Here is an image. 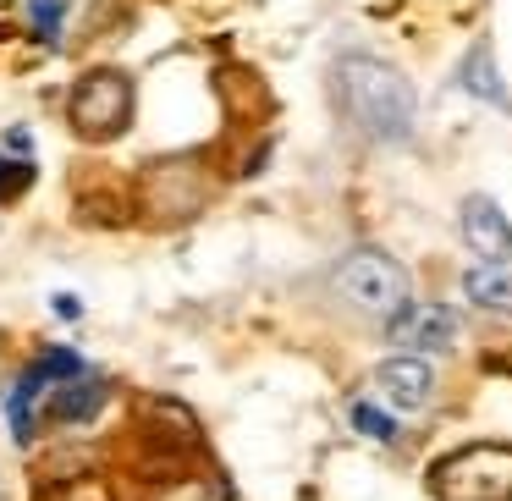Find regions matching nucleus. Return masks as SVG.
<instances>
[{
  "mask_svg": "<svg viewBox=\"0 0 512 501\" xmlns=\"http://www.w3.org/2000/svg\"><path fill=\"white\" fill-rule=\"evenodd\" d=\"M336 111L369 138V144H413L419 133V94H413L408 72L391 67L380 56H342L331 72Z\"/></svg>",
  "mask_w": 512,
  "mask_h": 501,
  "instance_id": "f257e3e1",
  "label": "nucleus"
},
{
  "mask_svg": "<svg viewBox=\"0 0 512 501\" xmlns=\"http://www.w3.org/2000/svg\"><path fill=\"white\" fill-rule=\"evenodd\" d=\"M435 501H512V446L468 441L430 468Z\"/></svg>",
  "mask_w": 512,
  "mask_h": 501,
  "instance_id": "f03ea898",
  "label": "nucleus"
},
{
  "mask_svg": "<svg viewBox=\"0 0 512 501\" xmlns=\"http://www.w3.org/2000/svg\"><path fill=\"white\" fill-rule=\"evenodd\" d=\"M331 292L347 303V309L369 314V320H391V314L413 298V281L386 248H353V254L336 259Z\"/></svg>",
  "mask_w": 512,
  "mask_h": 501,
  "instance_id": "7ed1b4c3",
  "label": "nucleus"
},
{
  "mask_svg": "<svg viewBox=\"0 0 512 501\" xmlns=\"http://www.w3.org/2000/svg\"><path fill=\"white\" fill-rule=\"evenodd\" d=\"M67 111H72V127H78L83 138L105 144V138H116L133 122V83H127L122 72H89V78H78Z\"/></svg>",
  "mask_w": 512,
  "mask_h": 501,
  "instance_id": "20e7f679",
  "label": "nucleus"
},
{
  "mask_svg": "<svg viewBox=\"0 0 512 501\" xmlns=\"http://www.w3.org/2000/svg\"><path fill=\"white\" fill-rule=\"evenodd\" d=\"M457 331H463V320H457V309L441 303V298H408L386 320L391 347H402V353H424V358L446 353V347L457 342Z\"/></svg>",
  "mask_w": 512,
  "mask_h": 501,
  "instance_id": "39448f33",
  "label": "nucleus"
},
{
  "mask_svg": "<svg viewBox=\"0 0 512 501\" xmlns=\"http://www.w3.org/2000/svg\"><path fill=\"white\" fill-rule=\"evenodd\" d=\"M435 391H441V375H435V364L424 353H397L369 375V397H380L391 413H402V419L430 408Z\"/></svg>",
  "mask_w": 512,
  "mask_h": 501,
  "instance_id": "423d86ee",
  "label": "nucleus"
},
{
  "mask_svg": "<svg viewBox=\"0 0 512 501\" xmlns=\"http://www.w3.org/2000/svg\"><path fill=\"white\" fill-rule=\"evenodd\" d=\"M457 232H463L468 254L485 265H512V221L501 215V204L490 193H468L457 210Z\"/></svg>",
  "mask_w": 512,
  "mask_h": 501,
  "instance_id": "0eeeda50",
  "label": "nucleus"
},
{
  "mask_svg": "<svg viewBox=\"0 0 512 501\" xmlns=\"http://www.w3.org/2000/svg\"><path fill=\"white\" fill-rule=\"evenodd\" d=\"M457 89H463L468 100H479V105L512 111V94H507V83H501V72H496V50H490L485 39L463 50V61H457Z\"/></svg>",
  "mask_w": 512,
  "mask_h": 501,
  "instance_id": "6e6552de",
  "label": "nucleus"
},
{
  "mask_svg": "<svg viewBox=\"0 0 512 501\" xmlns=\"http://www.w3.org/2000/svg\"><path fill=\"white\" fill-rule=\"evenodd\" d=\"M463 298L474 303L479 314H496V320H512V265H468L463 270Z\"/></svg>",
  "mask_w": 512,
  "mask_h": 501,
  "instance_id": "1a4fd4ad",
  "label": "nucleus"
},
{
  "mask_svg": "<svg viewBox=\"0 0 512 501\" xmlns=\"http://www.w3.org/2000/svg\"><path fill=\"white\" fill-rule=\"evenodd\" d=\"M105 380L100 375H72V380H61L56 391H50V419H61V424H83V419H94V413L105 408Z\"/></svg>",
  "mask_w": 512,
  "mask_h": 501,
  "instance_id": "9d476101",
  "label": "nucleus"
},
{
  "mask_svg": "<svg viewBox=\"0 0 512 501\" xmlns=\"http://www.w3.org/2000/svg\"><path fill=\"white\" fill-rule=\"evenodd\" d=\"M347 419H353V430L364 435V441H375V446H397L402 441V413H391L380 397H358L353 408H347Z\"/></svg>",
  "mask_w": 512,
  "mask_h": 501,
  "instance_id": "9b49d317",
  "label": "nucleus"
},
{
  "mask_svg": "<svg viewBox=\"0 0 512 501\" xmlns=\"http://www.w3.org/2000/svg\"><path fill=\"white\" fill-rule=\"evenodd\" d=\"M39 386H50L39 369H28V375H17V386L6 391V413H12V435L17 441H34V397Z\"/></svg>",
  "mask_w": 512,
  "mask_h": 501,
  "instance_id": "f8f14e48",
  "label": "nucleus"
},
{
  "mask_svg": "<svg viewBox=\"0 0 512 501\" xmlns=\"http://www.w3.org/2000/svg\"><path fill=\"white\" fill-rule=\"evenodd\" d=\"M61 12H67V0H28V23H34V34L50 39V45L61 39Z\"/></svg>",
  "mask_w": 512,
  "mask_h": 501,
  "instance_id": "ddd939ff",
  "label": "nucleus"
},
{
  "mask_svg": "<svg viewBox=\"0 0 512 501\" xmlns=\"http://www.w3.org/2000/svg\"><path fill=\"white\" fill-rule=\"evenodd\" d=\"M34 369H39V375L50 380V386H56V380H72V375H83V369H89V364H83L78 353H67V347H50V353L39 358Z\"/></svg>",
  "mask_w": 512,
  "mask_h": 501,
  "instance_id": "4468645a",
  "label": "nucleus"
},
{
  "mask_svg": "<svg viewBox=\"0 0 512 501\" xmlns=\"http://www.w3.org/2000/svg\"><path fill=\"white\" fill-rule=\"evenodd\" d=\"M28 182H34V166H28V160H0V199H17Z\"/></svg>",
  "mask_w": 512,
  "mask_h": 501,
  "instance_id": "2eb2a0df",
  "label": "nucleus"
},
{
  "mask_svg": "<svg viewBox=\"0 0 512 501\" xmlns=\"http://www.w3.org/2000/svg\"><path fill=\"white\" fill-rule=\"evenodd\" d=\"M45 501H111V496H105V485H94V479H78V485H61V490H50Z\"/></svg>",
  "mask_w": 512,
  "mask_h": 501,
  "instance_id": "dca6fc26",
  "label": "nucleus"
},
{
  "mask_svg": "<svg viewBox=\"0 0 512 501\" xmlns=\"http://www.w3.org/2000/svg\"><path fill=\"white\" fill-rule=\"evenodd\" d=\"M56 314H61V320H78V298H67V292H61V298H56Z\"/></svg>",
  "mask_w": 512,
  "mask_h": 501,
  "instance_id": "f3484780",
  "label": "nucleus"
}]
</instances>
